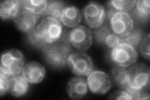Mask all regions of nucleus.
Instances as JSON below:
<instances>
[{
  "instance_id": "4be33fe9",
  "label": "nucleus",
  "mask_w": 150,
  "mask_h": 100,
  "mask_svg": "<svg viewBox=\"0 0 150 100\" xmlns=\"http://www.w3.org/2000/svg\"><path fill=\"white\" fill-rule=\"evenodd\" d=\"M144 37V32L140 28L133 29L129 34L123 38H121V43H126L137 49L139 46L141 41Z\"/></svg>"
},
{
  "instance_id": "9b49d317",
  "label": "nucleus",
  "mask_w": 150,
  "mask_h": 100,
  "mask_svg": "<svg viewBox=\"0 0 150 100\" xmlns=\"http://www.w3.org/2000/svg\"><path fill=\"white\" fill-rule=\"evenodd\" d=\"M21 73L30 83L37 84L45 78L46 70L44 66L38 62L31 61L25 65Z\"/></svg>"
},
{
  "instance_id": "aec40b11",
  "label": "nucleus",
  "mask_w": 150,
  "mask_h": 100,
  "mask_svg": "<svg viewBox=\"0 0 150 100\" xmlns=\"http://www.w3.org/2000/svg\"><path fill=\"white\" fill-rule=\"evenodd\" d=\"M48 1L46 0H25L21 1V8L30 11L40 18L43 16L48 6Z\"/></svg>"
},
{
  "instance_id": "cd10ccee",
  "label": "nucleus",
  "mask_w": 150,
  "mask_h": 100,
  "mask_svg": "<svg viewBox=\"0 0 150 100\" xmlns=\"http://www.w3.org/2000/svg\"><path fill=\"white\" fill-rule=\"evenodd\" d=\"M149 99V94L148 93H144L143 91V92H141L138 94V96H137L136 99Z\"/></svg>"
},
{
  "instance_id": "a211bd4d",
  "label": "nucleus",
  "mask_w": 150,
  "mask_h": 100,
  "mask_svg": "<svg viewBox=\"0 0 150 100\" xmlns=\"http://www.w3.org/2000/svg\"><path fill=\"white\" fill-rule=\"evenodd\" d=\"M131 11V17H133L139 22L146 23L149 19V1L139 0L136 1V4Z\"/></svg>"
},
{
  "instance_id": "0eeeda50",
  "label": "nucleus",
  "mask_w": 150,
  "mask_h": 100,
  "mask_svg": "<svg viewBox=\"0 0 150 100\" xmlns=\"http://www.w3.org/2000/svg\"><path fill=\"white\" fill-rule=\"evenodd\" d=\"M83 16L84 23L92 29H96L105 22L106 11L101 4L90 2L83 9Z\"/></svg>"
},
{
  "instance_id": "1a4fd4ad",
  "label": "nucleus",
  "mask_w": 150,
  "mask_h": 100,
  "mask_svg": "<svg viewBox=\"0 0 150 100\" xmlns=\"http://www.w3.org/2000/svg\"><path fill=\"white\" fill-rule=\"evenodd\" d=\"M68 40L75 49L80 51H86L92 45V32L83 25L77 26L69 33Z\"/></svg>"
},
{
  "instance_id": "f8f14e48",
  "label": "nucleus",
  "mask_w": 150,
  "mask_h": 100,
  "mask_svg": "<svg viewBox=\"0 0 150 100\" xmlns=\"http://www.w3.org/2000/svg\"><path fill=\"white\" fill-rule=\"evenodd\" d=\"M40 17L30 11L21 8L20 13L15 19V23L19 30L28 33L35 28Z\"/></svg>"
},
{
  "instance_id": "f257e3e1",
  "label": "nucleus",
  "mask_w": 150,
  "mask_h": 100,
  "mask_svg": "<svg viewBox=\"0 0 150 100\" xmlns=\"http://www.w3.org/2000/svg\"><path fill=\"white\" fill-rule=\"evenodd\" d=\"M43 50L45 61L51 68L60 70L68 66V59L72 49L68 43H55L45 46Z\"/></svg>"
},
{
  "instance_id": "f03ea898",
  "label": "nucleus",
  "mask_w": 150,
  "mask_h": 100,
  "mask_svg": "<svg viewBox=\"0 0 150 100\" xmlns=\"http://www.w3.org/2000/svg\"><path fill=\"white\" fill-rule=\"evenodd\" d=\"M128 71L129 87L126 91L136 99L141 92L149 88V68L143 63H137L131 66Z\"/></svg>"
},
{
  "instance_id": "b1692460",
  "label": "nucleus",
  "mask_w": 150,
  "mask_h": 100,
  "mask_svg": "<svg viewBox=\"0 0 150 100\" xmlns=\"http://www.w3.org/2000/svg\"><path fill=\"white\" fill-rule=\"evenodd\" d=\"M28 41L32 46L41 49L48 45L37 33L36 27L28 33Z\"/></svg>"
},
{
  "instance_id": "9d476101",
  "label": "nucleus",
  "mask_w": 150,
  "mask_h": 100,
  "mask_svg": "<svg viewBox=\"0 0 150 100\" xmlns=\"http://www.w3.org/2000/svg\"><path fill=\"white\" fill-rule=\"evenodd\" d=\"M87 84L90 91L98 94L106 93L111 87L109 76L101 71H93L89 74Z\"/></svg>"
},
{
  "instance_id": "4468645a",
  "label": "nucleus",
  "mask_w": 150,
  "mask_h": 100,
  "mask_svg": "<svg viewBox=\"0 0 150 100\" xmlns=\"http://www.w3.org/2000/svg\"><path fill=\"white\" fill-rule=\"evenodd\" d=\"M29 88V82L22 75L18 74L9 77V91L12 96L21 97L26 94Z\"/></svg>"
},
{
  "instance_id": "2eb2a0df",
  "label": "nucleus",
  "mask_w": 150,
  "mask_h": 100,
  "mask_svg": "<svg viewBox=\"0 0 150 100\" xmlns=\"http://www.w3.org/2000/svg\"><path fill=\"white\" fill-rule=\"evenodd\" d=\"M81 21V14L79 9L73 6H67L64 9L60 21L68 28H73L78 25Z\"/></svg>"
},
{
  "instance_id": "5701e85b",
  "label": "nucleus",
  "mask_w": 150,
  "mask_h": 100,
  "mask_svg": "<svg viewBox=\"0 0 150 100\" xmlns=\"http://www.w3.org/2000/svg\"><path fill=\"white\" fill-rule=\"evenodd\" d=\"M112 33L110 26L103 23L101 26L96 29H94L93 34L96 41L102 45H105L106 40L108 36Z\"/></svg>"
},
{
  "instance_id": "6ab92c4d",
  "label": "nucleus",
  "mask_w": 150,
  "mask_h": 100,
  "mask_svg": "<svg viewBox=\"0 0 150 100\" xmlns=\"http://www.w3.org/2000/svg\"><path fill=\"white\" fill-rule=\"evenodd\" d=\"M111 77L114 83L122 89L129 87V71L126 68L116 66L111 70Z\"/></svg>"
},
{
  "instance_id": "20e7f679",
  "label": "nucleus",
  "mask_w": 150,
  "mask_h": 100,
  "mask_svg": "<svg viewBox=\"0 0 150 100\" xmlns=\"http://www.w3.org/2000/svg\"><path fill=\"white\" fill-rule=\"evenodd\" d=\"M38 35L46 44H53L58 42L62 35V23L51 16H45L36 26Z\"/></svg>"
},
{
  "instance_id": "423d86ee",
  "label": "nucleus",
  "mask_w": 150,
  "mask_h": 100,
  "mask_svg": "<svg viewBox=\"0 0 150 100\" xmlns=\"http://www.w3.org/2000/svg\"><path fill=\"white\" fill-rule=\"evenodd\" d=\"M68 66L78 77H87L94 69L91 58L82 52H76L70 55L68 59Z\"/></svg>"
},
{
  "instance_id": "39448f33",
  "label": "nucleus",
  "mask_w": 150,
  "mask_h": 100,
  "mask_svg": "<svg viewBox=\"0 0 150 100\" xmlns=\"http://www.w3.org/2000/svg\"><path fill=\"white\" fill-rule=\"evenodd\" d=\"M110 56L112 61L116 66L124 68L132 66L138 60L137 50L126 43H120L112 48Z\"/></svg>"
},
{
  "instance_id": "a878e982",
  "label": "nucleus",
  "mask_w": 150,
  "mask_h": 100,
  "mask_svg": "<svg viewBox=\"0 0 150 100\" xmlns=\"http://www.w3.org/2000/svg\"><path fill=\"white\" fill-rule=\"evenodd\" d=\"M9 77L3 73H0V95L3 96L9 91Z\"/></svg>"
},
{
  "instance_id": "6e6552de",
  "label": "nucleus",
  "mask_w": 150,
  "mask_h": 100,
  "mask_svg": "<svg viewBox=\"0 0 150 100\" xmlns=\"http://www.w3.org/2000/svg\"><path fill=\"white\" fill-rule=\"evenodd\" d=\"M110 21L112 33L120 38L128 36L134 29L133 19L128 13H116Z\"/></svg>"
},
{
  "instance_id": "393cba45",
  "label": "nucleus",
  "mask_w": 150,
  "mask_h": 100,
  "mask_svg": "<svg viewBox=\"0 0 150 100\" xmlns=\"http://www.w3.org/2000/svg\"><path fill=\"white\" fill-rule=\"evenodd\" d=\"M139 51L142 55L144 58L149 60L150 52H149V46H150V35L148 34L143 38L142 40L139 43Z\"/></svg>"
},
{
  "instance_id": "bb28decb",
  "label": "nucleus",
  "mask_w": 150,
  "mask_h": 100,
  "mask_svg": "<svg viewBox=\"0 0 150 100\" xmlns=\"http://www.w3.org/2000/svg\"><path fill=\"white\" fill-rule=\"evenodd\" d=\"M111 99H127L131 100L133 99L132 96L125 89H121L112 93L109 97Z\"/></svg>"
},
{
  "instance_id": "dca6fc26",
  "label": "nucleus",
  "mask_w": 150,
  "mask_h": 100,
  "mask_svg": "<svg viewBox=\"0 0 150 100\" xmlns=\"http://www.w3.org/2000/svg\"><path fill=\"white\" fill-rule=\"evenodd\" d=\"M21 1L18 0L2 1L0 7V16L3 20L15 19L21 10Z\"/></svg>"
},
{
  "instance_id": "412c9836",
  "label": "nucleus",
  "mask_w": 150,
  "mask_h": 100,
  "mask_svg": "<svg viewBox=\"0 0 150 100\" xmlns=\"http://www.w3.org/2000/svg\"><path fill=\"white\" fill-rule=\"evenodd\" d=\"M66 7L67 6L63 1H49L43 16H51L60 21V18Z\"/></svg>"
},
{
  "instance_id": "7ed1b4c3",
  "label": "nucleus",
  "mask_w": 150,
  "mask_h": 100,
  "mask_svg": "<svg viewBox=\"0 0 150 100\" xmlns=\"http://www.w3.org/2000/svg\"><path fill=\"white\" fill-rule=\"evenodd\" d=\"M25 63L24 55L20 51L15 49L8 50L2 53L0 70L1 73L11 77L22 73Z\"/></svg>"
},
{
  "instance_id": "ddd939ff",
  "label": "nucleus",
  "mask_w": 150,
  "mask_h": 100,
  "mask_svg": "<svg viewBox=\"0 0 150 100\" xmlns=\"http://www.w3.org/2000/svg\"><path fill=\"white\" fill-rule=\"evenodd\" d=\"M87 82L83 78L74 77L67 84L68 96L74 99H79L85 96L88 91Z\"/></svg>"
},
{
  "instance_id": "f3484780",
  "label": "nucleus",
  "mask_w": 150,
  "mask_h": 100,
  "mask_svg": "<svg viewBox=\"0 0 150 100\" xmlns=\"http://www.w3.org/2000/svg\"><path fill=\"white\" fill-rule=\"evenodd\" d=\"M136 1H123V0H115L108 2V14L107 16L108 20H110L111 17L115 13L118 12L127 13L130 11L134 8Z\"/></svg>"
}]
</instances>
